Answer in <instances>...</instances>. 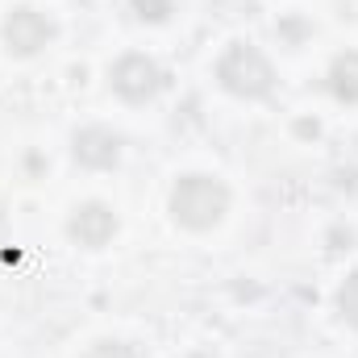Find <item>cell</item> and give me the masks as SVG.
Instances as JSON below:
<instances>
[{"instance_id":"cell-9","label":"cell","mask_w":358,"mask_h":358,"mask_svg":"<svg viewBox=\"0 0 358 358\" xmlns=\"http://www.w3.org/2000/svg\"><path fill=\"white\" fill-rule=\"evenodd\" d=\"M134 13L142 21H167L171 17V0H134Z\"/></svg>"},{"instance_id":"cell-2","label":"cell","mask_w":358,"mask_h":358,"mask_svg":"<svg viewBox=\"0 0 358 358\" xmlns=\"http://www.w3.org/2000/svg\"><path fill=\"white\" fill-rule=\"evenodd\" d=\"M217 80L234 96H267L271 92V63L263 59V50H255L250 42H238L221 55L217 63Z\"/></svg>"},{"instance_id":"cell-3","label":"cell","mask_w":358,"mask_h":358,"mask_svg":"<svg viewBox=\"0 0 358 358\" xmlns=\"http://www.w3.org/2000/svg\"><path fill=\"white\" fill-rule=\"evenodd\" d=\"M113 88L121 92L125 100H150L155 92L163 88V71L155 59L146 55H125L117 67H113Z\"/></svg>"},{"instance_id":"cell-5","label":"cell","mask_w":358,"mask_h":358,"mask_svg":"<svg viewBox=\"0 0 358 358\" xmlns=\"http://www.w3.org/2000/svg\"><path fill=\"white\" fill-rule=\"evenodd\" d=\"M113 234H117L113 208H104V204H84V208H76V217H71V238H76V242H84V246H104Z\"/></svg>"},{"instance_id":"cell-6","label":"cell","mask_w":358,"mask_h":358,"mask_svg":"<svg viewBox=\"0 0 358 358\" xmlns=\"http://www.w3.org/2000/svg\"><path fill=\"white\" fill-rule=\"evenodd\" d=\"M76 159L84 167H113L117 163V138L108 129H80L76 134Z\"/></svg>"},{"instance_id":"cell-7","label":"cell","mask_w":358,"mask_h":358,"mask_svg":"<svg viewBox=\"0 0 358 358\" xmlns=\"http://www.w3.org/2000/svg\"><path fill=\"white\" fill-rule=\"evenodd\" d=\"M329 88H334L338 100H346V104L358 100V50L334 59V67H329Z\"/></svg>"},{"instance_id":"cell-8","label":"cell","mask_w":358,"mask_h":358,"mask_svg":"<svg viewBox=\"0 0 358 358\" xmlns=\"http://www.w3.org/2000/svg\"><path fill=\"white\" fill-rule=\"evenodd\" d=\"M338 308H342V317L358 325V275H350L346 283H342V292H338Z\"/></svg>"},{"instance_id":"cell-1","label":"cell","mask_w":358,"mask_h":358,"mask_svg":"<svg viewBox=\"0 0 358 358\" xmlns=\"http://www.w3.org/2000/svg\"><path fill=\"white\" fill-rule=\"evenodd\" d=\"M225 208H229V192H225L221 179L187 176V179H179L176 192H171V213H176L179 225H187V229L217 225Z\"/></svg>"},{"instance_id":"cell-4","label":"cell","mask_w":358,"mask_h":358,"mask_svg":"<svg viewBox=\"0 0 358 358\" xmlns=\"http://www.w3.org/2000/svg\"><path fill=\"white\" fill-rule=\"evenodd\" d=\"M50 38H55V25H50L42 13H34V8H13L8 21H4V42H8V50H17V55L42 50Z\"/></svg>"},{"instance_id":"cell-10","label":"cell","mask_w":358,"mask_h":358,"mask_svg":"<svg viewBox=\"0 0 358 358\" xmlns=\"http://www.w3.org/2000/svg\"><path fill=\"white\" fill-rule=\"evenodd\" d=\"M88 358H138L125 342H100V346H92Z\"/></svg>"}]
</instances>
